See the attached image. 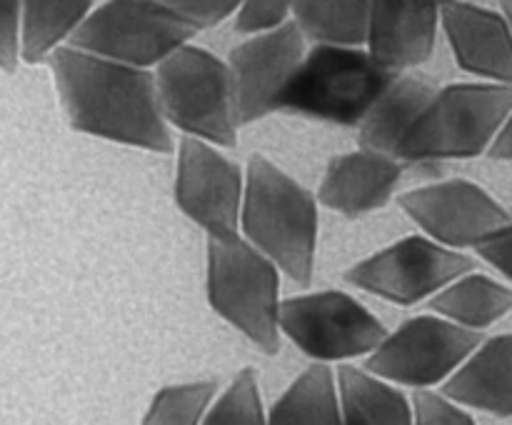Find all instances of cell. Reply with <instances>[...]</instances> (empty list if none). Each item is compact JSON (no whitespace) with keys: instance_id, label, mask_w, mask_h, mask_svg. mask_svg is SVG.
<instances>
[{"instance_id":"1","label":"cell","mask_w":512,"mask_h":425,"mask_svg":"<svg viewBox=\"0 0 512 425\" xmlns=\"http://www.w3.org/2000/svg\"><path fill=\"white\" fill-rule=\"evenodd\" d=\"M45 63L70 128L110 143L168 155L178 145L160 105L155 70L58 45Z\"/></svg>"},{"instance_id":"2","label":"cell","mask_w":512,"mask_h":425,"mask_svg":"<svg viewBox=\"0 0 512 425\" xmlns=\"http://www.w3.org/2000/svg\"><path fill=\"white\" fill-rule=\"evenodd\" d=\"M318 228V195L265 155H253L245 168L240 235L275 260L285 278L308 288L313 283Z\"/></svg>"},{"instance_id":"3","label":"cell","mask_w":512,"mask_h":425,"mask_svg":"<svg viewBox=\"0 0 512 425\" xmlns=\"http://www.w3.org/2000/svg\"><path fill=\"white\" fill-rule=\"evenodd\" d=\"M205 293L220 318L248 338L260 353L280 350V285L283 270L243 235L205 243Z\"/></svg>"},{"instance_id":"4","label":"cell","mask_w":512,"mask_h":425,"mask_svg":"<svg viewBox=\"0 0 512 425\" xmlns=\"http://www.w3.org/2000/svg\"><path fill=\"white\" fill-rule=\"evenodd\" d=\"M512 110V85L450 83L430 103L400 143L395 158L410 165L468 160L488 153Z\"/></svg>"},{"instance_id":"5","label":"cell","mask_w":512,"mask_h":425,"mask_svg":"<svg viewBox=\"0 0 512 425\" xmlns=\"http://www.w3.org/2000/svg\"><path fill=\"white\" fill-rule=\"evenodd\" d=\"M395 75L365 45L315 43L285 88L280 110L358 128Z\"/></svg>"},{"instance_id":"6","label":"cell","mask_w":512,"mask_h":425,"mask_svg":"<svg viewBox=\"0 0 512 425\" xmlns=\"http://www.w3.org/2000/svg\"><path fill=\"white\" fill-rule=\"evenodd\" d=\"M155 80L160 105L173 128L218 148H235L243 125L228 60L185 43L155 68Z\"/></svg>"},{"instance_id":"7","label":"cell","mask_w":512,"mask_h":425,"mask_svg":"<svg viewBox=\"0 0 512 425\" xmlns=\"http://www.w3.org/2000/svg\"><path fill=\"white\" fill-rule=\"evenodd\" d=\"M200 33L163 0H108L93 8L73 38L75 48L155 70Z\"/></svg>"},{"instance_id":"8","label":"cell","mask_w":512,"mask_h":425,"mask_svg":"<svg viewBox=\"0 0 512 425\" xmlns=\"http://www.w3.org/2000/svg\"><path fill=\"white\" fill-rule=\"evenodd\" d=\"M280 330L310 360L348 363L368 358L388 328L355 295L325 288L283 298Z\"/></svg>"},{"instance_id":"9","label":"cell","mask_w":512,"mask_h":425,"mask_svg":"<svg viewBox=\"0 0 512 425\" xmlns=\"http://www.w3.org/2000/svg\"><path fill=\"white\" fill-rule=\"evenodd\" d=\"M468 270H475V260L468 253L415 233L355 263L343 278L353 288L393 305H418L428 303L438 290Z\"/></svg>"},{"instance_id":"10","label":"cell","mask_w":512,"mask_h":425,"mask_svg":"<svg viewBox=\"0 0 512 425\" xmlns=\"http://www.w3.org/2000/svg\"><path fill=\"white\" fill-rule=\"evenodd\" d=\"M483 333L438 313L408 318L365 358V368L405 388H438L478 345Z\"/></svg>"},{"instance_id":"11","label":"cell","mask_w":512,"mask_h":425,"mask_svg":"<svg viewBox=\"0 0 512 425\" xmlns=\"http://www.w3.org/2000/svg\"><path fill=\"white\" fill-rule=\"evenodd\" d=\"M173 195L185 218L203 228L205 235H240L245 170L218 145L193 135L180 138Z\"/></svg>"},{"instance_id":"12","label":"cell","mask_w":512,"mask_h":425,"mask_svg":"<svg viewBox=\"0 0 512 425\" xmlns=\"http://www.w3.org/2000/svg\"><path fill=\"white\" fill-rule=\"evenodd\" d=\"M398 205L425 235L458 250H475L510 220L488 190L465 178L420 185L398 195Z\"/></svg>"},{"instance_id":"13","label":"cell","mask_w":512,"mask_h":425,"mask_svg":"<svg viewBox=\"0 0 512 425\" xmlns=\"http://www.w3.org/2000/svg\"><path fill=\"white\" fill-rule=\"evenodd\" d=\"M305 53L308 38L295 20L268 33L248 35V40L230 50L228 63L235 80L240 125L258 123L270 113H278L285 88L303 63Z\"/></svg>"},{"instance_id":"14","label":"cell","mask_w":512,"mask_h":425,"mask_svg":"<svg viewBox=\"0 0 512 425\" xmlns=\"http://www.w3.org/2000/svg\"><path fill=\"white\" fill-rule=\"evenodd\" d=\"M405 165L395 155L360 145L335 155L318 185V203L343 218H363L385 208L398 193Z\"/></svg>"},{"instance_id":"15","label":"cell","mask_w":512,"mask_h":425,"mask_svg":"<svg viewBox=\"0 0 512 425\" xmlns=\"http://www.w3.org/2000/svg\"><path fill=\"white\" fill-rule=\"evenodd\" d=\"M440 28L448 38L455 63L465 73L490 83L512 85V25L508 15L470 0L440 8Z\"/></svg>"},{"instance_id":"16","label":"cell","mask_w":512,"mask_h":425,"mask_svg":"<svg viewBox=\"0 0 512 425\" xmlns=\"http://www.w3.org/2000/svg\"><path fill=\"white\" fill-rule=\"evenodd\" d=\"M438 0H373L365 48L393 73H408L433 55L440 28Z\"/></svg>"},{"instance_id":"17","label":"cell","mask_w":512,"mask_h":425,"mask_svg":"<svg viewBox=\"0 0 512 425\" xmlns=\"http://www.w3.org/2000/svg\"><path fill=\"white\" fill-rule=\"evenodd\" d=\"M440 388L465 408L512 418V333L483 338Z\"/></svg>"},{"instance_id":"18","label":"cell","mask_w":512,"mask_h":425,"mask_svg":"<svg viewBox=\"0 0 512 425\" xmlns=\"http://www.w3.org/2000/svg\"><path fill=\"white\" fill-rule=\"evenodd\" d=\"M435 90H438L435 85L418 78V75H395L393 83L383 90V95L375 100L370 113L358 125L360 145L383 150V153L390 155L398 153L400 143L410 133V128H413L418 115L425 110V105L430 103Z\"/></svg>"},{"instance_id":"19","label":"cell","mask_w":512,"mask_h":425,"mask_svg":"<svg viewBox=\"0 0 512 425\" xmlns=\"http://www.w3.org/2000/svg\"><path fill=\"white\" fill-rule=\"evenodd\" d=\"M338 393L343 423L413 425V403L398 383L363 365L338 363Z\"/></svg>"},{"instance_id":"20","label":"cell","mask_w":512,"mask_h":425,"mask_svg":"<svg viewBox=\"0 0 512 425\" xmlns=\"http://www.w3.org/2000/svg\"><path fill=\"white\" fill-rule=\"evenodd\" d=\"M273 425H338L343 423L338 370L333 363L313 360L268 410Z\"/></svg>"},{"instance_id":"21","label":"cell","mask_w":512,"mask_h":425,"mask_svg":"<svg viewBox=\"0 0 512 425\" xmlns=\"http://www.w3.org/2000/svg\"><path fill=\"white\" fill-rule=\"evenodd\" d=\"M428 310L473 330H485L512 310V288L468 270L428 300Z\"/></svg>"},{"instance_id":"22","label":"cell","mask_w":512,"mask_h":425,"mask_svg":"<svg viewBox=\"0 0 512 425\" xmlns=\"http://www.w3.org/2000/svg\"><path fill=\"white\" fill-rule=\"evenodd\" d=\"M23 5V60L38 65L73 38L93 13L95 0H20Z\"/></svg>"},{"instance_id":"23","label":"cell","mask_w":512,"mask_h":425,"mask_svg":"<svg viewBox=\"0 0 512 425\" xmlns=\"http://www.w3.org/2000/svg\"><path fill=\"white\" fill-rule=\"evenodd\" d=\"M373 0H295L293 20L310 43L365 45Z\"/></svg>"},{"instance_id":"24","label":"cell","mask_w":512,"mask_h":425,"mask_svg":"<svg viewBox=\"0 0 512 425\" xmlns=\"http://www.w3.org/2000/svg\"><path fill=\"white\" fill-rule=\"evenodd\" d=\"M218 398L215 380H190L160 388L143 415L145 425H198L205 423L210 405Z\"/></svg>"},{"instance_id":"25","label":"cell","mask_w":512,"mask_h":425,"mask_svg":"<svg viewBox=\"0 0 512 425\" xmlns=\"http://www.w3.org/2000/svg\"><path fill=\"white\" fill-rule=\"evenodd\" d=\"M208 425H263L268 423V408L260 393V380L255 368L245 365L235 373L228 388L213 400L208 415Z\"/></svg>"},{"instance_id":"26","label":"cell","mask_w":512,"mask_h":425,"mask_svg":"<svg viewBox=\"0 0 512 425\" xmlns=\"http://www.w3.org/2000/svg\"><path fill=\"white\" fill-rule=\"evenodd\" d=\"M415 425H473L475 418L470 408L450 398L443 388H415L413 398Z\"/></svg>"},{"instance_id":"27","label":"cell","mask_w":512,"mask_h":425,"mask_svg":"<svg viewBox=\"0 0 512 425\" xmlns=\"http://www.w3.org/2000/svg\"><path fill=\"white\" fill-rule=\"evenodd\" d=\"M295 0H243L235 10V30L243 35L268 33L290 23Z\"/></svg>"},{"instance_id":"28","label":"cell","mask_w":512,"mask_h":425,"mask_svg":"<svg viewBox=\"0 0 512 425\" xmlns=\"http://www.w3.org/2000/svg\"><path fill=\"white\" fill-rule=\"evenodd\" d=\"M23 60V5L20 0H0V70L15 73Z\"/></svg>"},{"instance_id":"29","label":"cell","mask_w":512,"mask_h":425,"mask_svg":"<svg viewBox=\"0 0 512 425\" xmlns=\"http://www.w3.org/2000/svg\"><path fill=\"white\" fill-rule=\"evenodd\" d=\"M163 3L203 30L235 15L243 0H163Z\"/></svg>"},{"instance_id":"30","label":"cell","mask_w":512,"mask_h":425,"mask_svg":"<svg viewBox=\"0 0 512 425\" xmlns=\"http://www.w3.org/2000/svg\"><path fill=\"white\" fill-rule=\"evenodd\" d=\"M475 253L512 283V218L490 233L483 243H478Z\"/></svg>"},{"instance_id":"31","label":"cell","mask_w":512,"mask_h":425,"mask_svg":"<svg viewBox=\"0 0 512 425\" xmlns=\"http://www.w3.org/2000/svg\"><path fill=\"white\" fill-rule=\"evenodd\" d=\"M488 155H490V158H495V160H512V110H510L508 118H505L500 133L495 135V140H493V145H490Z\"/></svg>"},{"instance_id":"32","label":"cell","mask_w":512,"mask_h":425,"mask_svg":"<svg viewBox=\"0 0 512 425\" xmlns=\"http://www.w3.org/2000/svg\"><path fill=\"white\" fill-rule=\"evenodd\" d=\"M500 8H503V13L508 15V20L512 25V0H500Z\"/></svg>"},{"instance_id":"33","label":"cell","mask_w":512,"mask_h":425,"mask_svg":"<svg viewBox=\"0 0 512 425\" xmlns=\"http://www.w3.org/2000/svg\"><path fill=\"white\" fill-rule=\"evenodd\" d=\"M440 5H445V3H455V0H438Z\"/></svg>"}]
</instances>
